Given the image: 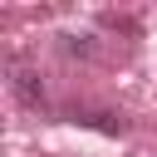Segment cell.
<instances>
[{"label": "cell", "instance_id": "cell-1", "mask_svg": "<svg viewBox=\"0 0 157 157\" xmlns=\"http://www.w3.org/2000/svg\"><path fill=\"white\" fill-rule=\"evenodd\" d=\"M10 88L25 108H44V83H39V69H29L25 59H10Z\"/></svg>", "mask_w": 157, "mask_h": 157}, {"label": "cell", "instance_id": "cell-2", "mask_svg": "<svg viewBox=\"0 0 157 157\" xmlns=\"http://www.w3.org/2000/svg\"><path fill=\"white\" fill-rule=\"evenodd\" d=\"M74 123H83L103 137H128V118L113 113V108H74Z\"/></svg>", "mask_w": 157, "mask_h": 157}, {"label": "cell", "instance_id": "cell-3", "mask_svg": "<svg viewBox=\"0 0 157 157\" xmlns=\"http://www.w3.org/2000/svg\"><path fill=\"white\" fill-rule=\"evenodd\" d=\"M64 39V54L69 59H93V39L88 34H59Z\"/></svg>", "mask_w": 157, "mask_h": 157}]
</instances>
